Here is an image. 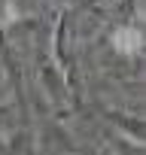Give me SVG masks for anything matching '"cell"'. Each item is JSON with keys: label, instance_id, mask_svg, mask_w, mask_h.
Masks as SVG:
<instances>
[{"label": "cell", "instance_id": "obj_1", "mask_svg": "<svg viewBox=\"0 0 146 155\" xmlns=\"http://www.w3.org/2000/svg\"><path fill=\"white\" fill-rule=\"evenodd\" d=\"M113 46L119 52H125V55H137L143 49V37H140L137 28H122V31L113 34Z\"/></svg>", "mask_w": 146, "mask_h": 155}]
</instances>
